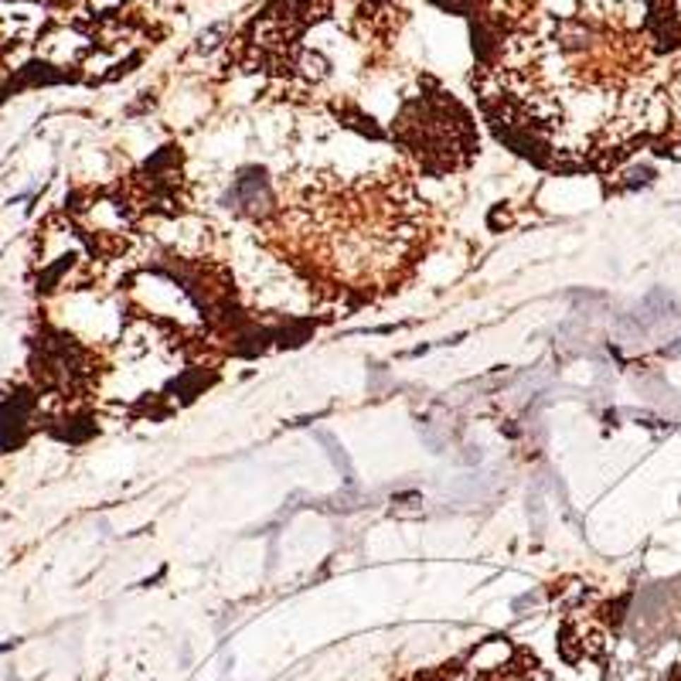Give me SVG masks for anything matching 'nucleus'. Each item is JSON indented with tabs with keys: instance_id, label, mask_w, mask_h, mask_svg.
Listing matches in <instances>:
<instances>
[{
	"instance_id": "1",
	"label": "nucleus",
	"mask_w": 681,
	"mask_h": 681,
	"mask_svg": "<svg viewBox=\"0 0 681 681\" xmlns=\"http://www.w3.org/2000/svg\"><path fill=\"white\" fill-rule=\"evenodd\" d=\"M232 201L239 212L246 215H266L272 212V188L263 174H242L232 188Z\"/></svg>"
}]
</instances>
